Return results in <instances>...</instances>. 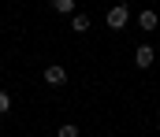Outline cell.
Wrapping results in <instances>:
<instances>
[{
    "instance_id": "obj_4",
    "label": "cell",
    "mask_w": 160,
    "mask_h": 137,
    "mask_svg": "<svg viewBox=\"0 0 160 137\" xmlns=\"http://www.w3.org/2000/svg\"><path fill=\"white\" fill-rule=\"evenodd\" d=\"M138 26H142L145 34L157 30V26H160V15H157V11H142V15H138Z\"/></svg>"
},
{
    "instance_id": "obj_2",
    "label": "cell",
    "mask_w": 160,
    "mask_h": 137,
    "mask_svg": "<svg viewBox=\"0 0 160 137\" xmlns=\"http://www.w3.org/2000/svg\"><path fill=\"white\" fill-rule=\"evenodd\" d=\"M45 82H48V85H63V82H67V67H60V63L45 67Z\"/></svg>"
},
{
    "instance_id": "obj_3",
    "label": "cell",
    "mask_w": 160,
    "mask_h": 137,
    "mask_svg": "<svg viewBox=\"0 0 160 137\" xmlns=\"http://www.w3.org/2000/svg\"><path fill=\"white\" fill-rule=\"evenodd\" d=\"M153 59H157V56H153V48H149V45H138V52H134V63H138L142 71H145V67H153Z\"/></svg>"
},
{
    "instance_id": "obj_5",
    "label": "cell",
    "mask_w": 160,
    "mask_h": 137,
    "mask_svg": "<svg viewBox=\"0 0 160 137\" xmlns=\"http://www.w3.org/2000/svg\"><path fill=\"white\" fill-rule=\"evenodd\" d=\"M71 30H75V34H86V30H89V15L75 11V15H71Z\"/></svg>"
},
{
    "instance_id": "obj_6",
    "label": "cell",
    "mask_w": 160,
    "mask_h": 137,
    "mask_svg": "<svg viewBox=\"0 0 160 137\" xmlns=\"http://www.w3.org/2000/svg\"><path fill=\"white\" fill-rule=\"evenodd\" d=\"M52 11H60V15H75V0H52Z\"/></svg>"
},
{
    "instance_id": "obj_8",
    "label": "cell",
    "mask_w": 160,
    "mask_h": 137,
    "mask_svg": "<svg viewBox=\"0 0 160 137\" xmlns=\"http://www.w3.org/2000/svg\"><path fill=\"white\" fill-rule=\"evenodd\" d=\"M56 137H78V126H71V122H63V126L56 130Z\"/></svg>"
},
{
    "instance_id": "obj_7",
    "label": "cell",
    "mask_w": 160,
    "mask_h": 137,
    "mask_svg": "<svg viewBox=\"0 0 160 137\" xmlns=\"http://www.w3.org/2000/svg\"><path fill=\"white\" fill-rule=\"evenodd\" d=\"M8 111H11V93L0 89V115H8Z\"/></svg>"
},
{
    "instance_id": "obj_1",
    "label": "cell",
    "mask_w": 160,
    "mask_h": 137,
    "mask_svg": "<svg viewBox=\"0 0 160 137\" xmlns=\"http://www.w3.org/2000/svg\"><path fill=\"white\" fill-rule=\"evenodd\" d=\"M127 19H130V7H127V4L108 7V26H112V30H123V26H127Z\"/></svg>"
}]
</instances>
